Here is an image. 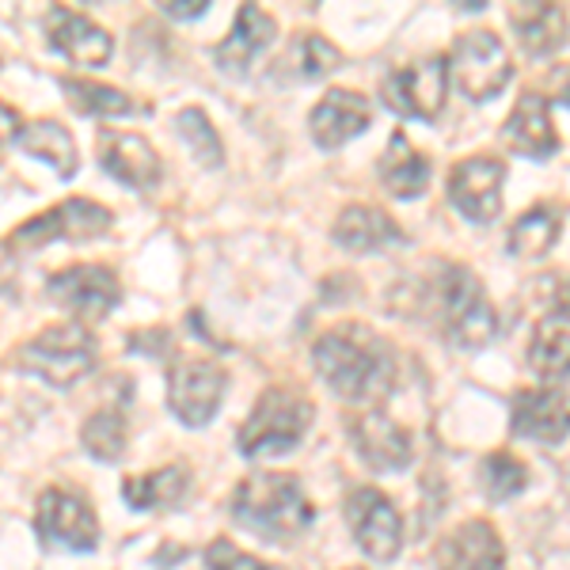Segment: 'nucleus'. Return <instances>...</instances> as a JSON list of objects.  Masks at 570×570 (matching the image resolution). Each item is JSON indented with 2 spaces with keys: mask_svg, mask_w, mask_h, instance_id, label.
<instances>
[{
  "mask_svg": "<svg viewBox=\"0 0 570 570\" xmlns=\"http://www.w3.org/2000/svg\"><path fill=\"white\" fill-rule=\"evenodd\" d=\"M502 137L518 156H529V160H548L551 153L559 149L556 126H551V110L548 99L537 96V91H525L513 107V115L505 118Z\"/></svg>",
  "mask_w": 570,
  "mask_h": 570,
  "instance_id": "20",
  "label": "nucleus"
},
{
  "mask_svg": "<svg viewBox=\"0 0 570 570\" xmlns=\"http://www.w3.org/2000/svg\"><path fill=\"white\" fill-rule=\"evenodd\" d=\"M529 370L540 381H570V331H537L529 346Z\"/></svg>",
  "mask_w": 570,
  "mask_h": 570,
  "instance_id": "30",
  "label": "nucleus"
},
{
  "mask_svg": "<svg viewBox=\"0 0 570 570\" xmlns=\"http://www.w3.org/2000/svg\"><path fill=\"white\" fill-rule=\"evenodd\" d=\"M46 35H50V46L69 58L72 66H88V69H99L110 61L115 53V42L104 27H96L88 16L72 12V8H53L46 16Z\"/></svg>",
  "mask_w": 570,
  "mask_h": 570,
  "instance_id": "15",
  "label": "nucleus"
},
{
  "mask_svg": "<svg viewBox=\"0 0 570 570\" xmlns=\"http://www.w3.org/2000/svg\"><path fill=\"white\" fill-rule=\"evenodd\" d=\"M316 370L346 403H373L395 384L392 346L365 324H338L316 343Z\"/></svg>",
  "mask_w": 570,
  "mask_h": 570,
  "instance_id": "1",
  "label": "nucleus"
},
{
  "mask_svg": "<svg viewBox=\"0 0 570 570\" xmlns=\"http://www.w3.org/2000/svg\"><path fill=\"white\" fill-rule=\"evenodd\" d=\"M312 426V403L301 392L289 389H266L247 415L240 430V453L247 461H263V456H278L301 445L305 430Z\"/></svg>",
  "mask_w": 570,
  "mask_h": 570,
  "instance_id": "3",
  "label": "nucleus"
},
{
  "mask_svg": "<svg viewBox=\"0 0 570 570\" xmlns=\"http://www.w3.org/2000/svg\"><path fill=\"white\" fill-rule=\"evenodd\" d=\"M228 376L214 362H183L168 376V403L187 430H202L217 415Z\"/></svg>",
  "mask_w": 570,
  "mask_h": 570,
  "instance_id": "12",
  "label": "nucleus"
},
{
  "mask_svg": "<svg viewBox=\"0 0 570 570\" xmlns=\"http://www.w3.org/2000/svg\"><path fill=\"white\" fill-rule=\"evenodd\" d=\"M35 529L46 548L61 551H91L99 544V521L85 499L69 491H42L39 510H35Z\"/></svg>",
  "mask_w": 570,
  "mask_h": 570,
  "instance_id": "9",
  "label": "nucleus"
},
{
  "mask_svg": "<svg viewBox=\"0 0 570 570\" xmlns=\"http://www.w3.org/2000/svg\"><path fill=\"white\" fill-rule=\"evenodd\" d=\"M502 183L505 160H499V156H468L449 176V202L475 225H491L502 214Z\"/></svg>",
  "mask_w": 570,
  "mask_h": 570,
  "instance_id": "10",
  "label": "nucleus"
},
{
  "mask_svg": "<svg viewBox=\"0 0 570 570\" xmlns=\"http://www.w3.org/2000/svg\"><path fill=\"white\" fill-rule=\"evenodd\" d=\"M544 305L551 316L570 320V278L567 274H548L544 278Z\"/></svg>",
  "mask_w": 570,
  "mask_h": 570,
  "instance_id": "35",
  "label": "nucleus"
},
{
  "mask_svg": "<svg viewBox=\"0 0 570 570\" xmlns=\"http://www.w3.org/2000/svg\"><path fill=\"white\" fill-rule=\"evenodd\" d=\"M559 99H563V104L570 107V80H567V88H563V96H559Z\"/></svg>",
  "mask_w": 570,
  "mask_h": 570,
  "instance_id": "38",
  "label": "nucleus"
},
{
  "mask_svg": "<svg viewBox=\"0 0 570 570\" xmlns=\"http://www.w3.org/2000/svg\"><path fill=\"white\" fill-rule=\"evenodd\" d=\"M510 426L518 438L563 441L570 434V392L559 389H521L510 403Z\"/></svg>",
  "mask_w": 570,
  "mask_h": 570,
  "instance_id": "14",
  "label": "nucleus"
},
{
  "mask_svg": "<svg viewBox=\"0 0 570 570\" xmlns=\"http://www.w3.org/2000/svg\"><path fill=\"white\" fill-rule=\"evenodd\" d=\"M434 563L438 570H502L505 551L499 532L487 521H464L438 544Z\"/></svg>",
  "mask_w": 570,
  "mask_h": 570,
  "instance_id": "19",
  "label": "nucleus"
},
{
  "mask_svg": "<svg viewBox=\"0 0 570 570\" xmlns=\"http://www.w3.org/2000/svg\"><path fill=\"white\" fill-rule=\"evenodd\" d=\"M510 23L532 58L556 53L570 35V20H567L563 4H521L510 12Z\"/></svg>",
  "mask_w": 570,
  "mask_h": 570,
  "instance_id": "23",
  "label": "nucleus"
},
{
  "mask_svg": "<svg viewBox=\"0 0 570 570\" xmlns=\"http://www.w3.org/2000/svg\"><path fill=\"white\" fill-rule=\"evenodd\" d=\"M176 126H179V137L195 149L198 160L209 164V168H217L220 164V137H217L214 126H209V118L202 115L198 107H187V110H179Z\"/></svg>",
  "mask_w": 570,
  "mask_h": 570,
  "instance_id": "33",
  "label": "nucleus"
},
{
  "mask_svg": "<svg viewBox=\"0 0 570 570\" xmlns=\"http://www.w3.org/2000/svg\"><path fill=\"white\" fill-rule=\"evenodd\" d=\"M53 301L61 308H69L77 320H104L110 308L118 305L122 289H118V278L107 271V266H96V263H85V266H69V271L53 274L50 285H46Z\"/></svg>",
  "mask_w": 570,
  "mask_h": 570,
  "instance_id": "13",
  "label": "nucleus"
},
{
  "mask_svg": "<svg viewBox=\"0 0 570 570\" xmlns=\"http://www.w3.org/2000/svg\"><path fill=\"white\" fill-rule=\"evenodd\" d=\"M99 164L118 183H126L134 190H153L160 183V156L137 134H122V130L99 134Z\"/></svg>",
  "mask_w": 570,
  "mask_h": 570,
  "instance_id": "17",
  "label": "nucleus"
},
{
  "mask_svg": "<svg viewBox=\"0 0 570 570\" xmlns=\"http://www.w3.org/2000/svg\"><path fill=\"white\" fill-rule=\"evenodd\" d=\"M23 373L39 376V381L53 384V389H69L80 376L96 370V343L80 324H58L35 335L20 351Z\"/></svg>",
  "mask_w": 570,
  "mask_h": 570,
  "instance_id": "5",
  "label": "nucleus"
},
{
  "mask_svg": "<svg viewBox=\"0 0 570 570\" xmlns=\"http://www.w3.org/2000/svg\"><path fill=\"white\" fill-rule=\"evenodd\" d=\"M126 438H130L126 415L115 407L96 411V415L85 422V430H80V445H85V453L99 464H115L118 456L126 453Z\"/></svg>",
  "mask_w": 570,
  "mask_h": 570,
  "instance_id": "28",
  "label": "nucleus"
},
{
  "mask_svg": "<svg viewBox=\"0 0 570 570\" xmlns=\"http://www.w3.org/2000/svg\"><path fill=\"white\" fill-rule=\"evenodd\" d=\"M110 220H115L110 209H104L99 202L69 198V202H61L58 209H50V214H39L16 228V233L8 236V247H12V252H35V247H42L50 240H88V236L107 233Z\"/></svg>",
  "mask_w": 570,
  "mask_h": 570,
  "instance_id": "8",
  "label": "nucleus"
},
{
  "mask_svg": "<svg viewBox=\"0 0 570 570\" xmlns=\"http://www.w3.org/2000/svg\"><path fill=\"white\" fill-rule=\"evenodd\" d=\"M449 72H453V80L468 99H475V104L494 99L502 96V88L513 77L510 50L494 31H464L453 42V53H449Z\"/></svg>",
  "mask_w": 570,
  "mask_h": 570,
  "instance_id": "6",
  "label": "nucleus"
},
{
  "mask_svg": "<svg viewBox=\"0 0 570 570\" xmlns=\"http://www.w3.org/2000/svg\"><path fill=\"white\" fill-rule=\"evenodd\" d=\"M190 491V472L187 464H168L153 475H130L122 483V499L130 510H168L179 505Z\"/></svg>",
  "mask_w": 570,
  "mask_h": 570,
  "instance_id": "25",
  "label": "nucleus"
},
{
  "mask_svg": "<svg viewBox=\"0 0 570 570\" xmlns=\"http://www.w3.org/2000/svg\"><path fill=\"white\" fill-rule=\"evenodd\" d=\"M164 12L171 16V20H198V16L209 12L206 0H171V4H164Z\"/></svg>",
  "mask_w": 570,
  "mask_h": 570,
  "instance_id": "36",
  "label": "nucleus"
},
{
  "mask_svg": "<svg viewBox=\"0 0 570 570\" xmlns=\"http://www.w3.org/2000/svg\"><path fill=\"white\" fill-rule=\"evenodd\" d=\"M16 145H20L23 153L39 156L42 164H50L61 179H69L72 171H77V145H72V137L61 122H50V118L27 122L20 137H16Z\"/></svg>",
  "mask_w": 570,
  "mask_h": 570,
  "instance_id": "26",
  "label": "nucleus"
},
{
  "mask_svg": "<svg viewBox=\"0 0 570 570\" xmlns=\"http://www.w3.org/2000/svg\"><path fill=\"white\" fill-rule=\"evenodd\" d=\"M354 449L365 464L376 468V472H403L411 464V438L403 426L384 415V411H365L362 419L351 426Z\"/></svg>",
  "mask_w": 570,
  "mask_h": 570,
  "instance_id": "18",
  "label": "nucleus"
},
{
  "mask_svg": "<svg viewBox=\"0 0 570 570\" xmlns=\"http://www.w3.org/2000/svg\"><path fill=\"white\" fill-rule=\"evenodd\" d=\"M206 570H274L266 567L263 559L247 556L233 544V540H214V544L206 548Z\"/></svg>",
  "mask_w": 570,
  "mask_h": 570,
  "instance_id": "34",
  "label": "nucleus"
},
{
  "mask_svg": "<svg viewBox=\"0 0 570 570\" xmlns=\"http://www.w3.org/2000/svg\"><path fill=\"white\" fill-rule=\"evenodd\" d=\"M23 130V122H20V115H16L8 104H0V145L4 141H12V137H20Z\"/></svg>",
  "mask_w": 570,
  "mask_h": 570,
  "instance_id": "37",
  "label": "nucleus"
},
{
  "mask_svg": "<svg viewBox=\"0 0 570 570\" xmlns=\"http://www.w3.org/2000/svg\"><path fill=\"white\" fill-rule=\"evenodd\" d=\"M233 513L240 525L259 537H293V532L312 525V502L297 475L285 472H259L244 480L233 494Z\"/></svg>",
  "mask_w": 570,
  "mask_h": 570,
  "instance_id": "2",
  "label": "nucleus"
},
{
  "mask_svg": "<svg viewBox=\"0 0 570 570\" xmlns=\"http://www.w3.org/2000/svg\"><path fill=\"white\" fill-rule=\"evenodd\" d=\"M289 61L301 80H320L343 66V50L335 42H327L324 35H301L289 50Z\"/></svg>",
  "mask_w": 570,
  "mask_h": 570,
  "instance_id": "31",
  "label": "nucleus"
},
{
  "mask_svg": "<svg viewBox=\"0 0 570 570\" xmlns=\"http://www.w3.org/2000/svg\"><path fill=\"white\" fill-rule=\"evenodd\" d=\"M308 130L316 137L320 149H343L351 137L370 130V99L357 91L335 88L312 107Z\"/></svg>",
  "mask_w": 570,
  "mask_h": 570,
  "instance_id": "16",
  "label": "nucleus"
},
{
  "mask_svg": "<svg viewBox=\"0 0 570 570\" xmlns=\"http://www.w3.org/2000/svg\"><path fill=\"white\" fill-rule=\"evenodd\" d=\"M61 91L80 115H91V118H115V115H134V99L118 88H107V85H96V80H77V77H61L58 80Z\"/></svg>",
  "mask_w": 570,
  "mask_h": 570,
  "instance_id": "29",
  "label": "nucleus"
},
{
  "mask_svg": "<svg viewBox=\"0 0 570 570\" xmlns=\"http://www.w3.org/2000/svg\"><path fill=\"white\" fill-rule=\"evenodd\" d=\"M381 183L395 198H419L430 183V160L407 141L403 130L392 134L389 149L381 156Z\"/></svg>",
  "mask_w": 570,
  "mask_h": 570,
  "instance_id": "24",
  "label": "nucleus"
},
{
  "mask_svg": "<svg viewBox=\"0 0 570 570\" xmlns=\"http://www.w3.org/2000/svg\"><path fill=\"white\" fill-rule=\"evenodd\" d=\"M335 244L357 255L389 252V247L403 244V228L376 206H346L335 220Z\"/></svg>",
  "mask_w": 570,
  "mask_h": 570,
  "instance_id": "22",
  "label": "nucleus"
},
{
  "mask_svg": "<svg viewBox=\"0 0 570 570\" xmlns=\"http://www.w3.org/2000/svg\"><path fill=\"white\" fill-rule=\"evenodd\" d=\"M480 480H483L487 499H491V502H505V499H513V494L525 491L529 468L521 464L513 453H491L480 464Z\"/></svg>",
  "mask_w": 570,
  "mask_h": 570,
  "instance_id": "32",
  "label": "nucleus"
},
{
  "mask_svg": "<svg viewBox=\"0 0 570 570\" xmlns=\"http://www.w3.org/2000/svg\"><path fill=\"white\" fill-rule=\"evenodd\" d=\"M441 327L449 343L461 351H480L499 331V316L487 301V289L468 266L453 263L441 274Z\"/></svg>",
  "mask_w": 570,
  "mask_h": 570,
  "instance_id": "4",
  "label": "nucleus"
},
{
  "mask_svg": "<svg viewBox=\"0 0 570 570\" xmlns=\"http://www.w3.org/2000/svg\"><path fill=\"white\" fill-rule=\"evenodd\" d=\"M559 236V214L551 206H532L513 220L510 236H505V252L518 259H540Z\"/></svg>",
  "mask_w": 570,
  "mask_h": 570,
  "instance_id": "27",
  "label": "nucleus"
},
{
  "mask_svg": "<svg viewBox=\"0 0 570 570\" xmlns=\"http://www.w3.org/2000/svg\"><path fill=\"white\" fill-rule=\"evenodd\" d=\"M445 88H449V58H422L411 61V66L392 69L381 85V99L400 118L434 122L441 107H445Z\"/></svg>",
  "mask_w": 570,
  "mask_h": 570,
  "instance_id": "7",
  "label": "nucleus"
},
{
  "mask_svg": "<svg viewBox=\"0 0 570 570\" xmlns=\"http://www.w3.org/2000/svg\"><path fill=\"white\" fill-rule=\"evenodd\" d=\"M271 39H274V20H271V16L259 12L255 4H244L240 12H236L233 35H228L220 46H214L217 69L228 72V77H244L247 66H252L266 46H271Z\"/></svg>",
  "mask_w": 570,
  "mask_h": 570,
  "instance_id": "21",
  "label": "nucleus"
},
{
  "mask_svg": "<svg viewBox=\"0 0 570 570\" xmlns=\"http://www.w3.org/2000/svg\"><path fill=\"white\" fill-rule=\"evenodd\" d=\"M346 518H351L357 544H362V551L370 559L392 563V559L400 556L403 521H400V513H395V505L384 499L376 487H354L351 499H346Z\"/></svg>",
  "mask_w": 570,
  "mask_h": 570,
  "instance_id": "11",
  "label": "nucleus"
}]
</instances>
